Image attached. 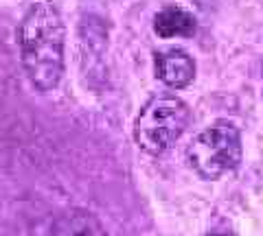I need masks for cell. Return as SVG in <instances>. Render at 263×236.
I'll return each instance as SVG.
<instances>
[{"label": "cell", "mask_w": 263, "mask_h": 236, "mask_svg": "<svg viewBox=\"0 0 263 236\" xmlns=\"http://www.w3.org/2000/svg\"><path fill=\"white\" fill-rule=\"evenodd\" d=\"M20 59L33 88L51 92L64 75L66 29L60 9L53 3H35L24 13L18 29Z\"/></svg>", "instance_id": "cell-1"}, {"label": "cell", "mask_w": 263, "mask_h": 236, "mask_svg": "<svg viewBox=\"0 0 263 236\" xmlns=\"http://www.w3.org/2000/svg\"><path fill=\"white\" fill-rule=\"evenodd\" d=\"M241 132L230 120H215L186 146V162L202 180H219L241 162Z\"/></svg>", "instance_id": "cell-2"}, {"label": "cell", "mask_w": 263, "mask_h": 236, "mask_svg": "<svg viewBox=\"0 0 263 236\" xmlns=\"http://www.w3.org/2000/svg\"><path fill=\"white\" fill-rule=\"evenodd\" d=\"M191 110L174 94H156L143 105L134 125L136 144L149 156H160L186 132Z\"/></svg>", "instance_id": "cell-3"}, {"label": "cell", "mask_w": 263, "mask_h": 236, "mask_svg": "<svg viewBox=\"0 0 263 236\" xmlns=\"http://www.w3.org/2000/svg\"><path fill=\"white\" fill-rule=\"evenodd\" d=\"M154 68L156 77L174 90H182L195 79V59L182 48H169V51L156 53Z\"/></svg>", "instance_id": "cell-4"}, {"label": "cell", "mask_w": 263, "mask_h": 236, "mask_svg": "<svg viewBox=\"0 0 263 236\" xmlns=\"http://www.w3.org/2000/svg\"><path fill=\"white\" fill-rule=\"evenodd\" d=\"M51 236H108V232L90 210L70 208L53 221Z\"/></svg>", "instance_id": "cell-5"}, {"label": "cell", "mask_w": 263, "mask_h": 236, "mask_svg": "<svg viewBox=\"0 0 263 236\" xmlns=\"http://www.w3.org/2000/svg\"><path fill=\"white\" fill-rule=\"evenodd\" d=\"M154 31L160 37H191L197 31V22L193 18V13H189L186 9L178 5H167L156 13L154 18Z\"/></svg>", "instance_id": "cell-6"}, {"label": "cell", "mask_w": 263, "mask_h": 236, "mask_svg": "<svg viewBox=\"0 0 263 236\" xmlns=\"http://www.w3.org/2000/svg\"><path fill=\"white\" fill-rule=\"evenodd\" d=\"M189 3H195V5H200V7H209L211 3H215V0H189Z\"/></svg>", "instance_id": "cell-7"}, {"label": "cell", "mask_w": 263, "mask_h": 236, "mask_svg": "<svg viewBox=\"0 0 263 236\" xmlns=\"http://www.w3.org/2000/svg\"><path fill=\"white\" fill-rule=\"evenodd\" d=\"M206 236H235V234H233V232H226V230H224V232H209Z\"/></svg>", "instance_id": "cell-8"}]
</instances>
